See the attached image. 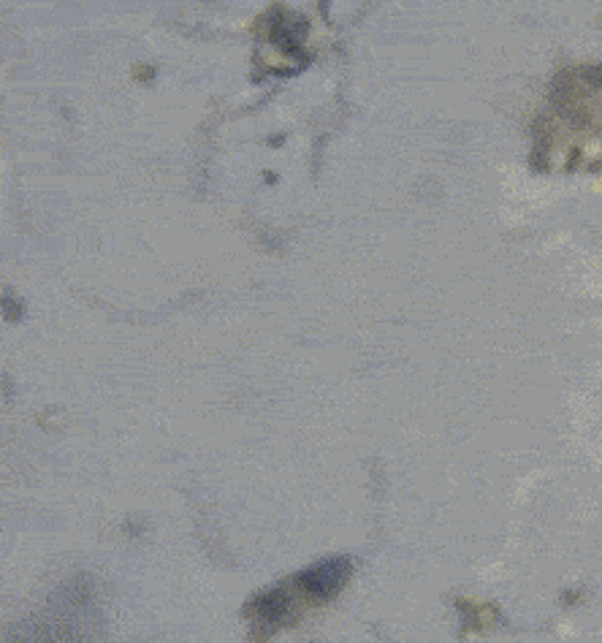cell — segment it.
<instances>
[{"label": "cell", "mask_w": 602, "mask_h": 643, "mask_svg": "<svg viewBox=\"0 0 602 643\" xmlns=\"http://www.w3.org/2000/svg\"><path fill=\"white\" fill-rule=\"evenodd\" d=\"M347 575H351V560H345V557H334V560H326V562L315 564V568L304 570V573H299V584L307 594H310V598L329 600V598H334L342 587H345Z\"/></svg>", "instance_id": "obj_1"}, {"label": "cell", "mask_w": 602, "mask_h": 643, "mask_svg": "<svg viewBox=\"0 0 602 643\" xmlns=\"http://www.w3.org/2000/svg\"><path fill=\"white\" fill-rule=\"evenodd\" d=\"M256 614L261 622L272 624V628H277V624H286L288 619L293 616L291 594L282 592V589H272V592L261 594V598L256 600Z\"/></svg>", "instance_id": "obj_2"}, {"label": "cell", "mask_w": 602, "mask_h": 643, "mask_svg": "<svg viewBox=\"0 0 602 643\" xmlns=\"http://www.w3.org/2000/svg\"><path fill=\"white\" fill-rule=\"evenodd\" d=\"M304 22L301 20H280L272 30V39L274 44L280 46L282 52H288V55H297L301 50V35H304Z\"/></svg>", "instance_id": "obj_3"}]
</instances>
